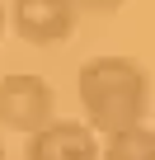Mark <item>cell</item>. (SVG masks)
<instances>
[{"label": "cell", "mask_w": 155, "mask_h": 160, "mask_svg": "<svg viewBox=\"0 0 155 160\" xmlns=\"http://www.w3.org/2000/svg\"><path fill=\"white\" fill-rule=\"evenodd\" d=\"M0 160H5V141H0Z\"/></svg>", "instance_id": "obj_8"}, {"label": "cell", "mask_w": 155, "mask_h": 160, "mask_svg": "<svg viewBox=\"0 0 155 160\" xmlns=\"http://www.w3.org/2000/svg\"><path fill=\"white\" fill-rule=\"evenodd\" d=\"M75 94H80L85 122L104 137L146 122V113L155 108L146 66L132 57H90L75 75Z\"/></svg>", "instance_id": "obj_1"}, {"label": "cell", "mask_w": 155, "mask_h": 160, "mask_svg": "<svg viewBox=\"0 0 155 160\" xmlns=\"http://www.w3.org/2000/svg\"><path fill=\"white\" fill-rule=\"evenodd\" d=\"M99 160H155V127L136 122V127H122L104 141Z\"/></svg>", "instance_id": "obj_5"}, {"label": "cell", "mask_w": 155, "mask_h": 160, "mask_svg": "<svg viewBox=\"0 0 155 160\" xmlns=\"http://www.w3.org/2000/svg\"><path fill=\"white\" fill-rule=\"evenodd\" d=\"M24 160H99V141L90 122L75 118H52L47 127L28 132Z\"/></svg>", "instance_id": "obj_4"}, {"label": "cell", "mask_w": 155, "mask_h": 160, "mask_svg": "<svg viewBox=\"0 0 155 160\" xmlns=\"http://www.w3.org/2000/svg\"><path fill=\"white\" fill-rule=\"evenodd\" d=\"M150 113H155V108H150Z\"/></svg>", "instance_id": "obj_9"}, {"label": "cell", "mask_w": 155, "mask_h": 160, "mask_svg": "<svg viewBox=\"0 0 155 160\" xmlns=\"http://www.w3.org/2000/svg\"><path fill=\"white\" fill-rule=\"evenodd\" d=\"M56 118V94L42 75L33 71H10L0 75V127L10 132H38Z\"/></svg>", "instance_id": "obj_2"}, {"label": "cell", "mask_w": 155, "mask_h": 160, "mask_svg": "<svg viewBox=\"0 0 155 160\" xmlns=\"http://www.w3.org/2000/svg\"><path fill=\"white\" fill-rule=\"evenodd\" d=\"M75 0H14L10 5V28L33 42V47H56L75 33Z\"/></svg>", "instance_id": "obj_3"}, {"label": "cell", "mask_w": 155, "mask_h": 160, "mask_svg": "<svg viewBox=\"0 0 155 160\" xmlns=\"http://www.w3.org/2000/svg\"><path fill=\"white\" fill-rule=\"evenodd\" d=\"M75 5H80L85 14H118L127 0H75Z\"/></svg>", "instance_id": "obj_6"}, {"label": "cell", "mask_w": 155, "mask_h": 160, "mask_svg": "<svg viewBox=\"0 0 155 160\" xmlns=\"http://www.w3.org/2000/svg\"><path fill=\"white\" fill-rule=\"evenodd\" d=\"M5 24H10V10H5V0H0V33H5Z\"/></svg>", "instance_id": "obj_7"}]
</instances>
